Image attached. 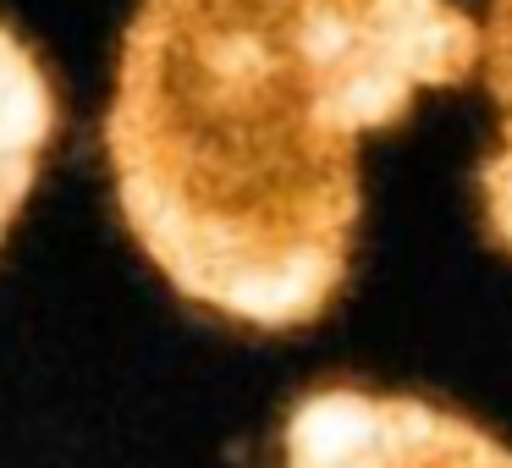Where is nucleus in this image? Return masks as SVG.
Here are the masks:
<instances>
[{"mask_svg":"<svg viewBox=\"0 0 512 468\" xmlns=\"http://www.w3.org/2000/svg\"><path fill=\"white\" fill-rule=\"evenodd\" d=\"M474 67L457 0H138L100 127L116 210L177 298L298 331L347 281L358 138Z\"/></svg>","mask_w":512,"mask_h":468,"instance_id":"nucleus-1","label":"nucleus"},{"mask_svg":"<svg viewBox=\"0 0 512 468\" xmlns=\"http://www.w3.org/2000/svg\"><path fill=\"white\" fill-rule=\"evenodd\" d=\"M281 468H512V446L441 402L314 386L281 424Z\"/></svg>","mask_w":512,"mask_h":468,"instance_id":"nucleus-2","label":"nucleus"},{"mask_svg":"<svg viewBox=\"0 0 512 468\" xmlns=\"http://www.w3.org/2000/svg\"><path fill=\"white\" fill-rule=\"evenodd\" d=\"M50 138H56V89L34 50L0 23V243L34 193Z\"/></svg>","mask_w":512,"mask_h":468,"instance_id":"nucleus-3","label":"nucleus"},{"mask_svg":"<svg viewBox=\"0 0 512 468\" xmlns=\"http://www.w3.org/2000/svg\"><path fill=\"white\" fill-rule=\"evenodd\" d=\"M485 83L501 127H496V149L479 160V210H485V237L501 254H512V0H490Z\"/></svg>","mask_w":512,"mask_h":468,"instance_id":"nucleus-4","label":"nucleus"}]
</instances>
